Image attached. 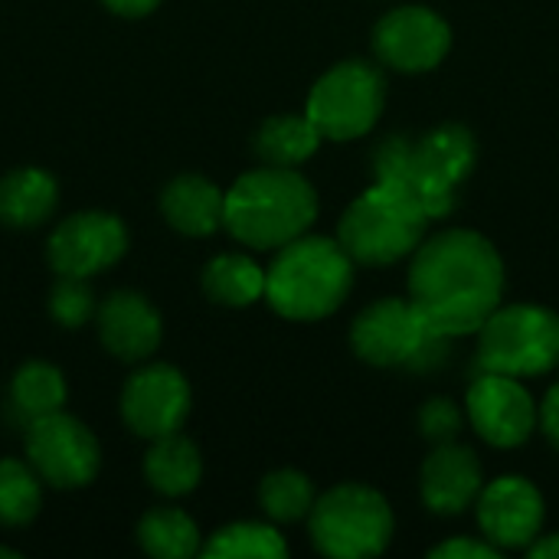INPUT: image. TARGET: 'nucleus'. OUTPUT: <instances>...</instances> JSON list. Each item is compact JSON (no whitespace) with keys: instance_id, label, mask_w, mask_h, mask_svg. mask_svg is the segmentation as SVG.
Wrapping results in <instances>:
<instances>
[{"instance_id":"obj_1","label":"nucleus","mask_w":559,"mask_h":559,"mask_svg":"<svg viewBox=\"0 0 559 559\" xmlns=\"http://www.w3.org/2000/svg\"><path fill=\"white\" fill-rule=\"evenodd\" d=\"M504 259L475 229H445L419 242L409 265V301L423 321L445 334H478L501 308Z\"/></svg>"},{"instance_id":"obj_2","label":"nucleus","mask_w":559,"mask_h":559,"mask_svg":"<svg viewBox=\"0 0 559 559\" xmlns=\"http://www.w3.org/2000/svg\"><path fill=\"white\" fill-rule=\"evenodd\" d=\"M478 160V141L465 124H439L423 138L393 134L373 151V180L396 183L416 197L429 219H442L459 206V183Z\"/></svg>"},{"instance_id":"obj_3","label":"nucleus","mask_w":559,"mask_h":559,"mask_svg":"<svg viewBox=\"0 0 559 559\" xmlns=\"http://www.w3.org/2000/svg\"><path fill=\"white\" fill-rule=\"evenodd\" d=\"M318 219V193L295 167H259L226 190L223 226L252 249H282Z\"/></svg>"},{"instance_id":"obj_4","label":"nucleus","mask_w":559,"mask_h":559,"mask_svg":"<svg viewBox=\"0 0 559 559\" xmlns=\"http://www.w3.org/2000/svg\"><path fill=\"white\" fill-rule=\"evenodd\" d=\"M354 288V259L337 239L298 236L275 249L265 269V301L288 321H321L334 314Z\"/></svg>"},{"instance_id":"obj_5","label":"nucleus","mask_w":559,"mask_h":559,"mask_svg":"<svg viewBox=\"0 0 559 559\" xmlns=\"http://www.w3.org/2000/svg\"><path fill=\"white\" fill-rule=\"evenodd\" d=\"M429 213L396 183L373 180L341 216L337 242L357 265H393L419 249Z\"/></svg>"},{"instance_id":"obj_6","label":"nucleus","mask_w":559,"mask_h":559,"mask_svg":"<svg viewBox=\"0 0 559 559\" xmlns=\"http://www.w3.org/2000/svg\"><path fill=\"white\" fill-rule=\"evenodd\" d=\"M445 334L432 331L409 298H380L350 324V347L370 367H403L432 373L449 360Z\"/></svg>"},{"instance_id":"obj_7","label":"nucleus","mask_w":559,"mask_h":559,"mask_svg":"<svg viewBox=\"0 0 559 559\" xmlns=\"http://www.w3.org/2000/svg\"><path fill=\"white\" fill-rule=\"evenodd\" d=\"M393 527L390 501L354 481L324 491L308 514L314 550L331 559L380 557L393 540Z\"/></svg>"},{"instance_id":"obj_8","label":"nucleus","mask_w":559,"mask_h":559,"mask_svg":"<svg viewBox=\"0 0 559 559\" xmlns=\"http://www.w3.org/2000/svg\"><path fill=\"white\" fill-rule=\"evenodd\" d=\"M481 373L544 377L559 367V314L540 305H501L478 331Z\"/></svg>"},{"instance_id":"obj_9","label":"nucleus","mask_w":559,"mask_h":559,"mask_svg":"<svg viewBox=\"0 0 559 559\" xmlns=\"http://www.w3.org/2000/svg\"><path fill=\"white\" fill-rule=\"evenodd\" d=\"M383 105V72L367 59H344L314 82L305 115L318 124L324 141H357L373 131Z\"/></svg>"},{"instance_id":"obj_10","label":"nucleus","mask_w":559,"mask_h":559,"mask_svg":"<svg viewBox=\"0 0 559 559\" xmlns=\"http://www.w3.org/2000/svg\"><path fill=\"white\" fill-rule=\"evenodd\" d=\"M26 455L52 488H82L95 481L102 465L95 436L62 409L26 426Z\"/></svg>"},{"instance_id":"obj_11","label":"nucleus","mask_w":559,"mask_h":559,"mask_svg":"<svg viewBox=\"0 0 559 559\" xmlns=\"http://www.w3.org/2000/svg\"><path fill=\"white\" fill-rule=\"evenodd\" d=\"M465 416L472 429L495 449H518L524 445L534 429L540 406L527 393V386L518 377L504 373H481L468 386Z\"/></svg>"},{"instance_id":"obj_12","label":"nucleus","mask_w":559,"mask_h":559,"mask_svg":"<svg viewBox=\"0 0 559 559\" xmlns=\"http://www.w3.org/2000/svg\"><path fill=\"white\" fill-rule=\"evenodd\" d=\"M452 49V26L429 7H396L373 26V52L396 72H429Z\"/></svg>"},{"instance_id":"obj_13","label":"nucleus","mask_w":559,"mask_h":559,"mask_svg":"<svg viewBox=\"0 0 559 559\" xmlns=\"http://www.w3.org/2000/svg\"><path fill=\"white\" fill-rule=\"evenodd\" d=\"M475 511L481 537L498 550H527L540 537L547 518L544 495L521 475L488 481L475 501Z\"/></svg>"},{"instance_id":"obj_14","label":"nucleus","mask_w":559,"mask_h":559,"mask_svg":"<svg viewBox=\"0 0 559 559\" xmlns=\"http://www.w3.org/2000/svg\"><path fill=\"white\" fill-rule=\"evenodd\" d=\"M121 416L128 429L144 439L180 432L190 416V383L180 370L154 364L138 370L121 393Z\"/></svg>"},{"instance_id":"obj_15","label":"nucleus","mask_w":559,"mask_h":559,"mask_svg":"<svg viewBox=\"0 0 559 559\" xmlns=\"http://www.w3.org/2000/svg\"><path fill=\"white\" fill-rule=\"evenodd\" d=\"M128 252L124 223L111 213H79L49 236V262L59 275L88 278Z\"/></svg>"},{"instance_id":"obj_16","label":"nucleus","mask_w":559,"mask_h":559,"mask_svg":"<svg viewBox=\"0 0 559 559\" xmlns=\"http://www.w3.org/2000/svg\"><path fill=\"white\" fill-rule=\"evenodd\" d=\"M481 488H485V468L468 445L459 442L436 445V452L423 462L419 495L432 514L442 518L465 514L468 508H475Z\"/></svg>"},{"instance_id":"obj_17","label":"nucleus","mask_w":559,"mask_h":559,"mask_svg":"<svg viewBox=\"0 0 559 559\" xmlns=\"http://www.w3.org/2000/svg\"><path fill=\"white\" fill-rule=\"evenodd\" d=\"M98 334L121 360H144L160 344V314L138 292H115L98 311Z\"/></svg>"},{"instance_id":"obj_18","label":"nucleus","mask_w":559,"mask_h":559,"mask_svg":"<svg viewBox=\"0 0 559 559\" xmlns=\"http://www.w3.org/2000/svg\"><path fill=\"white\" fill-rule=\"evenodd\" d=\"M164 216L167 223L183 233V236H210L223 226L226 216V193L200 177V174H183L177 180L167 183L164 197H160Z\"/></svg>"},{"instance_id":"obj_19","label":"nucleus","mask_w":559,"mask_h":559,"mask_svg":"<svg viewBox=\"0 0 559 559\" xmlns=\"http://www.w3.org/2000/svg\"><path fill=\"white\" fill-rule=\"evenodd\" d=\"M144 478L154 491H160L167 498H180L200 485L203 459L190 439H183L180 432H170V436L154 439V445L144 459Z\"/></svg>"},{"instance_id":"obj_20","label":"nucleus","mask_w":559,"mask_h":559,"mask_svg":"<svg viewBox=\"0 0 559 559\" xmlns=\"http://www.w3.org/2000/svg\"><path fill=\"white\" fill-rule=\"evenodd\" d=\"M56 180L39 167H20L0 180V219L7 226H39L56 210Z\"/></svg>"},{"instance_id":"obj_21","label":"nucleus","mask_w":559,"mask_h":559,"mask_svg":"<svg viewBox=\"0 0 559 559\" xmlns=\"http://www.w3.org/2000/svg\"><path fill=\"white\" fill-rule=\"evenodd\" d=\"M321 131L308 115H272L255 131V154L272 167H298L321 147Z\"/></svg>"},{"instance_id":"obj_22","label":"nucleus","mask_w":559,"mask_h":559,"mask_svg":"<svg viewBox=\"0 0 559 559\" xmlns=\"http://www.w3.org/2000/svg\"><path fill=\"white\" fill-rule=\"evenodd\" d=\"M203 288L216 305L226 308H249L265 298V269H259L246 255H216L203 269Z\"/></svg>"},{"instance_id":"obj_23","label":"nucleus","mask_w":559,"mask_h":559,"mask_svg":"<svg viewBox=\"0 0 559 559\" xmlns=\"http://www.w3.org/2000/svg\"><path fill=\"white\" fill-rule=\"evenodd\" d=\"M62 403H66V380L56 367L26 364L16 370V377L10 383V406H13L16 419H23L29 426L39 416L59 413Z\"/></svg>"},{"instance_id":"obj_24","label":"nucleus","mask_w":559,"mask_h":559,"mask_svg":"<svg viewBox=\"0 0 559 559\" xmlns=\"http://www.w3.org/2000/svg\"><path fill=\"white\" fill-rule=\"evenodd\" d=\"M138 537H141L144 554L157 559H187L200 554V531L177 508H157L144 514Z\"/></svg>"},{"instance_id":"obj_25","label":"nucleus","mask_w":559,"mask_h":559,"mask_svg":"<svg viewBox=\"0 0 559 559\" xmlns=\"http://www.w3.org/2000/svg\"><path fill=\"white\" fill-rule=\"evenodd\" d=\"M203 554L219 559H282L288 557V544L272 524L239 521L216 531L213 540L203 547Z\"/></svg>"},{"instance_id":"obj_26","label":"nucleus","mask_w":559,"mask_h":559,"mask_svg":"<svg viewBox=\"0 0 559 559\" xmlns=\"http://www.w3.org/2000/svg\"><path fill=\"white\" fill-rule=\"evenodd\" d=\"M314 501L318 498H314V485L308 481V475L292 472V468L272 472L259 485V504L275 524H295L308 518Z\"/></svg>"},{"instance_id":"obj_27","label":"nucleus","mask_w":559,"mask_h":559,"mask_svg":"<svg viewBox=\"0 0 559 559\" xmlns=\"http://www.w3.org/2000/svg\"><path fill=\"white\" fill-rule=\"evenodd\" d=\"M39 504L43 491L36 475L13 459L0 462V524L23 527L39 514Z\"/></svg>"},{"instance_id":"obj_28","label":"nucleus","mask_w":559,"mask_h":559,"mask_svg":"<svg viewBox=\"0 0 559 559\" xmlns=\"http://www.w3.org/2000/svg\"><path fill=\"white\" fill-rule=\"evenodd\" d=\"M49 311H52V318H56L62 328H79V324H85V321L92 318V311H95V298H92V288L85 285V278L62 275V282L52 288Z\"/></svg>"},{"instance_id":"obj_29","label":"nucleus","mask_w":559,"mask_h":559,"mask_svg":"<svg viewBox=\"0 0 559 559\" xmlns=\"http://www.w3.org/2000/svg\"><path fill=\"white\" fill-rule=\"evenodd\" d=\"M462 423H465V416L449 396H432L419 409V436L432 445L455 442L462 432Z\"/></svg>"},{"instance_id":"obj_30","label":"nucleus","mask_w":559,"mask_h":559,"mask_svg":"<svg viewBox=\"0 0 559 559\" xmlns=\"http://www.w3.org/2000/svg\"><path fill=\"white\" fill-rule=\"evenodd\" d=\"M432 559H498L501 550L488 540H472V537H459V540H445L439 547L429 550Z\"/></svg>"},{"instance_id":"obj_31","label":"nucleus","mask_w":559,"mask_h":559,"mask_svg":"<svg viewBox=\"0 0 559 559\" xmlns=\"http://www.w3.org/2000/svg\"><path fill=\"white\" fill-rule=\"evenodd\" d=\"M540 432L547 436V442L559 452V383L547 393V400L540 403V416H537Z\"/></svg>"},{"instance_id":"obj_32","label":"nucleus","mask_w":559,"mask_h":559,"mask_svg":"<svg viewBox=\"0 0 559 559\" xmlns=\"http://www.w3.org/2000/svg\"><path fill=\"white\" fill-rule=\"evenodd\" d=\"M102 3L118 16H147L151 10H157L160 0H102Z\"/></svg>"},{"instance_id":"obj_33","label":"nucleus","mask_w":559,"mask_h":559,"mask_svg":"<svg viewBox=\"0 0 559 559\" xmlns=\"http://www.w3.org/2000/svg\"><path fill=\"white\" fill-rule=\"evenodd\" d=\"M527 557L534 559H559V534H544L527 547Z\"/></svg>"},{"instance_id":"obj_34","label":"nucleus","mask_w":559,"mask_h":559,"mask_svg":"<svg viewBox=\"0 0 559 559\" xmlns=\"http://www.w3.org/2000/svg\"><path fill=\"white\" fill-rule=\"evenodd\" d=\"M0 557L13 559V557H16V550H7V547H0Z\"/></svg>"}]
</instances>
